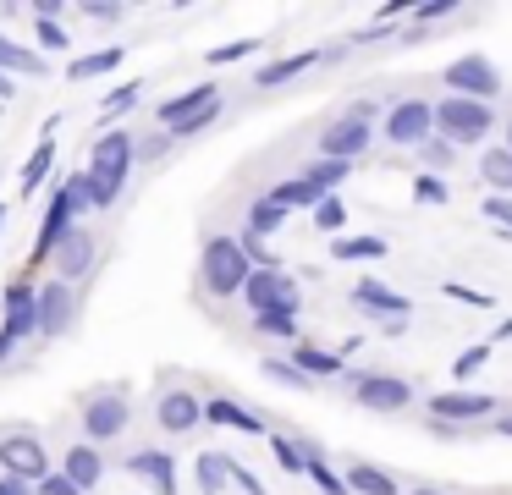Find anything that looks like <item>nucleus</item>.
Masks as SVG:
<instances>
[{
	"instance_id": "obj_56",
	"label": "nucleus",
	"mask_w": 512,
	"mask_h": 495,
	"mask_svg": "<svg viewBox=\"0 0 512 495\" xmlns=\"http://www.w3.org/2000/svg\"><path fill=\"white\" fill-rule=\"evenodd\" d=\"M413 495H441V490H430V484H424V490H413Z\"/></svg>"
},
{
	"instance_id": "obj_20",
	"label": "nucleus",
	"mask_w": 512,
	"mask_h": 495,
	"mask_svg": "<svg viewBox=\"0 0 512 495\" xmlns=\"http://www.w3.org/2000/svg\"><path fill=\"white\" fill-rule=\"evenodd\" d=\"M221 99V83H193V88H182V94H171L166 105H160V127H177V121H188V116H199L204 105H215Z\"/></svg>"
},
{
	"instance_id": "obj_46",
	"label": "nucleus",
	"mask_w": 512,
	"mask_h": 495,
	"mask_svg": "<svg viewBox=\"0 0 512 495\" xmlns=\"http://www.w3.org/2000/svg\"><path fill=\"white\" fill-rule=\"evenodd\" d=\"M408 17L413 22H446V17H457V0H419Z\"/></svg>"
},
{
	"instance_id": "obj_53",
	"label": "nucleus",
	"mask_w": 512,
	"mask_h": 495,
	"mask_svg": "<svg viewBox=\"0 0 512 495\" xmlns=\"http://www.w3.org/2000/svg\"><path fill=\"white\" fill-rule=\"evenodd\" d=\"M6 99H17V83L6 72H0V105H6Z\"/></svg>"
},
{
	"instance_id": "obj_15",
	"label": "nucleus",
	"mask_w": 512,
	"mask_h": 495,
	"mask_svg": "<svg viewBox=\"0 0 512 495\" xmlns=\"http://www.w3.org/2000/svg\"><path fill=\"white\" fill-rule=\"evenodd\" d=\"M155 418H160V429H166V435H193V429L204 424V402L193 391H160Z\"/></svg>"
},
{
	"instance_id": "obj_32",
	"label": "nucleus",
	"mask_w": 512,
	"mask_h": 495,
	"mask_svg": "<svg viewBox=\"0 0 512 495\" xmlns=\"http://www.w3.org/2000/svg\"><path fill=\"white\" fill-rule=\"evenodd\" d=\"M386 253V237H336L331 259H380Z\"/></svg>"
},
{
	"instance_id": "obj_18",
	"label": "nucleus",
	"mask_w": 512,
	"mask_h": 495,
	"mask_svg": "<svg viewBox=\"0 0 512 495\" xmlns=\"http://www.w3.org/2000/svg\"><path fill=\"white\" fill-rule=\"evenodd\" d=\"M127 473L144 479L155 495H177V462H171V451H133V457H127Z\"/></svg>"
},
{
	"instance_id": "obj_11",
	"label": "nucleus",
	"mask_w": 512,
	"mask_h": 495,
	"mask_svg": "<svg viewBox=\"0 0 512 495\" xmlns=\"http://www.w3.org/2000/svg\"><path fill=\"white\" fill-rule=\"evenodd\" d=\"M127 418H133V407H127V396L116 391H100L83 402V435H89V446H105V440H116L127 429Z\"/></svg>"
},
{
	"instance_id": "obj_34",
	"label": "nucleus",
	"mask_w": 512,
	"mask_h": 495,
	"mask_svg": "<svg viewBox=\"0 0 512 495\" xmlns=\"http://www.w3.org/2000/svg\"><path fill=\"white\" fill-rule=\"evenodd\" d=\"M303 176H309L314 187H325V193H336V187H342L347 176H353V165H347V160H314Z\"/></svg>"
},
{
	"instance_id": "obj_41",
	"label": "nucleus",
	"mask_w": 512,
	"mask_h": 495,
	"mask_svg": "<svg viewBox=\"0 0 512 495\" xmlns=\"http://www.w3.org/2000/svg\"><path fill=\"white\" fill-rule=\"evenodd\" d=\"M479 215H485L490 226L501 231V237H512V198H496V193H485V204H479Z\"/></svg>"
},
{
	"instance_id": "obj_19",
	"label": "nucleus",
	"mask_w": 512,
	"mask_h": 495,
	"mask_svg": "<svg viewBox=\"0 0 512 495\" xmlns=\"http://www.w3.org/2000/svg\"><path fill=\"white\" fill-rule=\"evenodd\" d=\"M204 424H215V429H237V435H270L265 418H254L243 402H232V396H210V402H204Z\"/></svg>"
},
{
	"instance_id": "obj_51",
	"label": "nucleus",
	"mask_w": 512,
	"mask_h": 495,
	"mask_svg": "<svg viewBox=\"0 0 512 495\" xmlns=\"http://www.w3.org/2000/svg\"><path fill=\"white\" fill-rule=\"evenodd\" d=\"M89 17L94 22H116V17H122V6H116V0H100V6H89Z\"/></svg>"
},
{
	"instance_id": "obj_12",
	"label": "nucleus",
	"mask_w": 512,
	"mask_h": 495,
	"mask_svg": "<svg viewBox=\"0 0 512 495\" xmlns=\"http://www.w3.org/2000/svg\"><path fill=\"white\" fill-rule=\"evenodd\" d=\"M424 413L441 418V424H474V418H490L496 413V396L490 391H435L430 402H424Z\"/></svg>"
},
{
	"instance_id": "obj_23",
	"label": "nucleus",
	"mask_w": 512,
	"mask_h": 495,
	"mask_svg": "<svg viewBox=\"0 0 512 495\" xmlns=\"http://www.w3.org/2000/svg\"><path fill=\"white\" fill-rule=\"evenodd\" d=\"M50 127H61V121H50ZM50 127H45V138H39V149L28 154V165H23V182H17L28 198H34L39 187H45V176L56 171V132H50Z\"/></svg>"
},
{
	"instance_id": "obj_49",
	"label": "nucleus",
	"mask_w": 512,
	"mask_h": 495,
	"mask_svg": "<svg viewBox=\"0 0 512 495\" xmlns=\"http://www.w3.org/2000/svg\"><path fill=\"white\" fill-rule=\"evenodd\" d=\"M34 490H39V495H83V490H78V484H72V479H67V473H45V479H39V484H34Z\"/></svg>"
},
{
	"instance_id": "obj_29",
	"label": "nucleus",
	"mask_w": 512,
	"mask_h": 495,
	"mask_svg": "<svg viewBox=\"0 0 512 495\" xmlns=\"http://www.w3.org/2000/svg\"><path fill=\"white\" fill-rule=\"evenodd\" d=\"M122 66V50H94V55H78V61L67 66V83H89V77H105V72H116Z\"/></svg>"
},
{
	"instance_id": "obj_50",
	"label": "nucleus",
	"mask_w": 512,
	"mask_h": 495,
	"mask_svg": "<svg viewBox=\"0 0 512 495\" xmlns=\"http://www.w3.org/2000/svg\"><path fill=\"white\" fill-rule=\"evenodd\" d=\"M166 143H171V138H166V132H155V138H144V143H133V165H138V160H155V154H166Z\"/></svg>"
},
{
	"instance_id": "obj_38",
	"label": "nucleus",
	"mask_w": 512,
	"mask_h": 495,
	"mask_svg": "<svg viewBox=\"0 0 512 495\" xmlns=\"http://www.w3.org/2000/svg\"><path fill=\"white\" fill-rule=\"evenodd\" d=\"M237 248H243V259L254 264V270H281V259L265 248V237H254V231H243V237H237Z\"/></svg>"
},
{
	"instance_id": "obj_52",
	"label": "nucleus",
	"mask_w": 512,
	"mask_h": 495,
	"mask_svg": "<svg viewBox=\"0 0 512 495\" xmlns=\"http://www.w3.org/2000/svg\"><path fill=\"white\" fill-rule=\"evenodd\" d=\"M0 495H34V490H28V484H17V479H6V473H0Z\"/></svg>"
},
{
	"instance_id": "obj_30",
	"label": "nucleus",
	"mask_w": 512,
	"mask_h": 495,
	"mask_svg": "<svg viewBox=\"0 0 512 495\" xmlns=\"http://www.w3.org/2000/svg\"><path fill=\"white\" fill-rule=\"evenodd\" d=\"M193 473H199V495H221L226 490V473H232V457H221V451H199Z\"/></svg>"
},
{
	"instance_id": "obj_35",
	"label": "nucleus",
	"mask_w": 512,
	"mask_h": 495,
	"mask_svg": "<svg viewBox=\"0 0 512 495\" xmlns=\"http://www.w3.org/2000/svg\"><path fill=\"white\" fill-rule=\"evenodd\" d=\"M314 226H320V231H331V237H342V226H347V204H342V198H320V204H314Z\"/></svg>"
},
{
	"instance_id": "obj_13",
	"label": "nucleus",
	"mask_w": 512,
	"mask_h": 495,
	"mask_svg": "<svg viewBox=\"0 0 512 495\" xmlns=\"http://www.w3.org/2000/svg\"><path fill=\"white\" fill-rule=\"evenodd\" d=\"M369 143H375V127L342 116V121H331V127L320 132V160H347L353 165L358 154H369Z\"/></svg>"
},
{
	"instance_id": "obj_28",
	"label": "nucleus",
	"mask_w": 512,
	"mask_h": 495,
	"mask_svg": "<svg viewBox=\"0 0 512 495\" xmlns=\"http://www.w3.org/2000/svg\"><path fill=\"white\" fill-rule=\"evenodd\" d=\"M292 369L298 374H309V380H325V374H342V358L336 352H325V347H292Z\"/></svg>"
},
{
	"instance_id": "obj_14",
	"label": "nucleus",
	"mask_w": 512,
	"mask_h": 495,
	"mask_svg": "<svg viewBox=\"0 0 512 495\" xmlns=\"http://www.w3.org/2000/svg\"><path fill=\"white\" fill-rule=\"evenodd\" d=\"M353 303L364 308V314H375L380 325H408V297H402V292H391L386 281H375V275L353 281Z\"/></svg>"
},
{
	"instance_id": "obj_57",
	"label": "nucleus",
	"mask_w": 512,
	"mask_h": 495,
	"mask_svg": "<svg viewBox=\"0 0 512 495\" xmlns=\"http://www.w3.org/2000/svg\"><path fill=\"white\" fill-rule=\"evenodd\" d=\"M0 231H6V204H0Z\"/></svg>"
},
{
	"instance_id": "obj_21",
	"label": "nucleus",
	"mask_w": 512,
	"mask_h": 495,
	"mask_svg": "<svg viewBox=\"0 0 512 495\" xmlns=\"http://www.w3.org/2000/svg\"><path fill=\"white\" fill-rule=\"evenodd\" d=\"M325 61V50H292V55H281V61H265L254 72V83L259 88H281V83H292V77H303L309 66H320Z\"/></svg>"
},
{
	"instance_id": "obj_17",
	"label": "nucleus",
	"mask_w": 512,
	"mask_h": 495,
	"mask_svg": "<svg viewBox=\"0 0 512 495\" xmlns=\"http://www.w3.org/2000/svg\"><path fill=\"white\" fill-rule=\"evenodd\" d=\"M50 259H56V281H78V275H89V264H94V237L83 226H72L67 237H61V248L50 253Z\"/></svg>"
},
{
	"instance_id": "obj_43",
	"label": "nucleus",
	"mask_w": 512,
	"mask_h": 495,
	"mask_svg": "<svg viewBox=\"0 0 512 495\" xmlns=\"http://www.w3.org/2000/svg\"><path fill=\"white\" fill-rule=\"evenodd\" d=\"M270 440V451H276V462L287 473H303V451H298V440H287V435H265Z\"/></svg>"
},
{
	"instance_id": "obj_31",
	"label": "nucleus",
	"mask_w": 512,
	"mask_h": 495,
	"mask_svg": "<svg viewBox=\"0 0 512 495\" xmlns=\"http://www.w3.org/2000/svg\"><path fill=\"white\" fill-rule=\"evenodd\" d=\"M281 220H287V209H276L265 193L248 204V231H254V237H270V231H281Z\"/></svg>"
},
{
	"instance_id": "obj_58",
	"label": "nucleus",
	"mask_w": 512,
	"mask_h": 495,
	"mask_svg": "<svg viewBox=\"0 0 512 495\" xmlns=\"http://www.w3.org/2000/svg\"><path fill=\"white\" fill-rule=\"evenodd\" d=\"M501 336H512V319H507V325H501Z\"/></svg>"
},
{
	"instance_id": "obj_16",
	"label": "nucleus",
	"mask_w": 512,
	"mask_h": 495,
	"mask_svg": "<svg viewBox=\"0 0 512 495\" xmlns=\"http://www.w3.org/2000/svg\"><path fill=\"white\" fill-rule=\"evenodd\" d=\"M78 226V215H72V204H67V193L56 187V198H50V209H45V220H39V237H34V264H45L50 253L61 248V237Z\"/></svg>"
},
{
	"instance_id": "obj_10",
	"label": "nucleus",
	"mask_w": 512,
	"mask_h": 495,
	"mask_svg": "<svg viewBox=\"0 0 512 495\" xmlns=\"http://www.w3.org/2000/svg\"><path fill=\"white\" fill-rule=\"evenodd\" d=\"M353 402L364 413H402L413 407V385L397 374H353Z\"/></svg>"
},
{
	"instance_id": "obj_33",
	"label": "nucleus",
	"mask_w": 512,
	"mask_h": 495,
	"mask_svg": "<svg viewBox=\"0 0 512 495\" xmlns=\"http://www.w3.org/2000/svg\"><path fill=\"white\" fill-rule=\"evenodd\" d=\"M265 50V39H232V44H215V50H204V61L210 66H232V61H248V55Z\"/></svg>"
},
{
	"instance_id": "obj_36",
	"label": "nucleus",
	"mask_w": 512,
	"mask_h": 495,
	"mask_svg": "<svg viewBox=\"0 0 512 495\" xmlns=\"http://www.w3.org/2000/svg\"><path fill=\"white\" fill-rule=\"evenodd\" d=\"M446 198H452L446 176H430V171H419V176H413V204H446Z\"/></svg>"
},
{
	"instance_id": "obj_44",
	"label": "nucleus",
	"mask_w": 512,
	"mask_h": 495,
	"mask_svg": "<svg viewBox=\"0 0 512 495\" xmlns=\"http://www.w3.org/2000/svg\"><path fill=\"white\" fill-rule=\"evenodd\" d=\"M265 374H270V380H281V385H292V391H309V374H298L287 358H265Z\"/></svg>"
},
{
	"instance_id": "obj_54",
	"label": "nucleus",
	"mask_w": 512,
	"mask_h": 495,
	"mask_svg": "<svg viewBox=\"0 0 512 495\" xmlns=\"http://www.w3.org/2000/svg\"><path fill=\"white\" fill-rule=\"evenodd\" d=\"M496 435H507V440H512V413H507V418H501V424H496Z\"/></svg>"
},
{
	"instance_id": "obj_26",
	"label": "nucleus",
	"mask_w": 512,
	"mask_h": 495,
	"mask_svg": "<svg viewBox=\"0 0 512 495\" xmlns=\"http://www.w3.org/2000/svg\"><path fill=\"white\" fill-rule=\"evenodd\" d=\"M0 72H6V77H39V72H45V55L0 33Z\"/></svg>"
},
{
	"instance_id": "obj_39",
	"label": "nucleus",
	"mask_w": 512,
	"mask_h": 495,
	"mask_svg": "<svg viewBox=\"0 0 512 495\" xmlns=\"http://www.w3.org/2000/svg\"><path fill=\"white\" fill-rule=\"evenodd\" d=\"M490 347H496V341H474V347L468 352H457V363H452V374L457 380H468V374H479L490 363Z\"/></svg>"
},
{
	"instance_id": "obj_48",
	"label": "nucleus",
	"mask_w": 512,
	"mask_h": 495,
	"mask_svg": "<svg viewBox=\"0 0 512 495\" xmlns=\"http://www.w3.org/2000/svg\"><path fill=\"white\" fill-rule=\"evenodd\" d=\"M446 297H457V303H468V308H496L490 292H474V286H463V281H446Z\"/></svg>"
},
{
	"instance_id": "obj_2",
	"label": "nucleus",
	"mask_w": 512,
	"mask_h": 495,
	"mask_svg": "<svg viewBox=\"0 0 512 495\" xmlns=\"http://www.w3.org/2000/svg\"><path fill=\"white\" fill-rule=\"evenodd\" d=\"M490 132H496V110L479 105V99L446 94L441 105H435V138H446L452 149H474V143H485Z\"/></svg>"
},
{
	"instance_id": "obj_8",
	"label": "nucleus",
	"mask_w": 512,
	"mask_h": 495,
	"mask_svg": "<svg viewBox=\"0 0 512 495\" xmlns=\"http://www.w3.org/2000/svg\"><path fill=\"white\" fill-rule=\"evenodd\" d=\"M0 473L34 490V484H39V479H45V473H50L45 440H39V435H6V440H0Z\"/></svg>"
},
{
	"instance_id": "obj_25",
	"label": "nucleus",
	"mask_w": 512,
	"mask_h": 495,
	"mask_svg": "<svg viewBox=\"0 0 512 495\" xmlns=\"http://www.w3.org/2000/svg\"><path fill=\"white\" fill-rule=\"evenodd\" d=\"M265 198H270L276 209H314L320 198H331V193H325V187H314L309 176H287V182H276Z\"/></svg>"
},
{
	"instance_id": "obj_40",
	"label": "nucleus",
	"mask_w": 512,
	"mask_h": 495,
	"mask_svg": "<svg viewBox=\"0 0 512 495\" xmlns=\"http://www.w3.org/2000/svg\"><path fill=\"white\" fill-rule=\"evenodd\" d=\"M452 154H457V149H452L446 138H424V143H419V160H424V171H430V176L446 171V165H452Z\"/></svg>"
},
{
	"instance_id": "obj_55",
	"label": "nucleus",
	"mask_w": 512,
	"mask_h": 495,
	"mask_svg": "<svg viewBox=\"0 0 512 495\" xmlns=\"http://www.w3.org/2000/svg\"><path fill=\"white\" fill-rule=\"evenodd\" d=\"M501 149H507V154H512V121H507V143H501Z\"/></svg>"
},
{
	"instance_id": "obj_1",
	"label": "nucleus",
	"mask_w": 512,
	"mask_h": 495,
	"mask_svg": "<svg viewBox=\"0 0 512 495\" xmlns=\"http://www.w3.org/2000/svg\"><path fill=\"white\" fill-rule=\"evenodd\" d=\"M133 176V132L111 127L100 132V143L89 149V165H83V187H89L94 209H111L122 198V182Z\"/></svg>"
},
{
	"instance_id": "obj_24",
	"label": "nucleus",
	"mask_w": 512,
	"mask_h": 495,
	"mask_svg": "<svg viewBox=\"0 0 512 495\" xmlns=\"http://www.w3.org/2000/svg\"><path fill=\"white\" fill-rule=\"evenodd\" d=\"M342 484H347V495H397L402 484L391 479L386 468H375V462H353V468L342 473Z\"/></svg>"
},
{
	"instance_id": "obj_9",
	"label": "nucleus",
	"mask_w": 512,
	"mask_h": 495,
	"mask_svg": "<svg viewBox=\"0 0 512 495\" xmlns=\"http://www.w3.org/2000/svg\"><path fill=\"white\" fill-rule=\"evenodd\" d=\"M386 138L397 149H419L424 138H435V105L430 99H397L386 110Z\"/></svg>"
},
{
	"instance_id": "obj_4",
	"label": "nucleus",
	"mask_w": 512,
	"mask_h": 495,
	"mask_svg": "<svg viewBox=\"0 0 512 495\" xmlns=\"http://www.w3.org/2000/svg\"><path fill=\"white\" fill-rule=\"evenodd\" d=\"M237 297L248 303V314H292L298 319V308H303V292L287 270H254Z\"/></svg>"
},
{
	"instance_id": "obj_47",
	"label": "nucleus",
	"mask_w": 512,
	"mask_h": 495,
	"mask_svg": "<svg viewBox=\"0 0 512 495\" xmlns=\"http://www.w3.org/2000/svg\"><path fill=\"white\" fill-rule=\"evenodd\" d=\"M34 39L45 44V50H67V28H61V22H45V17H34Z\"/></svg>"
},
{
	"instance_id": "obj_27",
	"label": "nucleus",
	"mask_w": 512,
	"mask_h": 495,
	"mask_svg": "<svg viewBox=\"0 0 512 495\" xmlns=\"http://www.w3.org/2000/svg\"><path fill=\"white\" fill-rule=\"evenodd\" d=\"M479 182L496 198H512V154L507 149H485L479 154Z\"/></svg>"
},
{
	"instance_id": "obj_5",
	"label": "nucleus",
	"mask_w": 512,
	"mask_h": 495,
	"mask_svg": "<svg viewBox=\"0 0 512 495\" xmlns=\"http://www.w3.org/2000/svg\"><path fill=\"white\" fill-rule=\"evenodd\" d=\"M441 83H446V94L479 99V105H490V99L501 94V72H496V61H485V55H457V61L441 72Z\"/></svg>"
},
{
	"instance_id": "obj_3",
	"label": "nucleus",
	"mask_w": 512,
	"mask_h": 495,
	"mask_svg": "<svg viewBox=\"0 0 512 495\" xmlns=\"http://www.w3.org/2000/svg\"><path fill=\"white\" fill-rule=\"evenodd\" d=\"M254 275V264L243 259V248H237V237H210L199 253V281L210 297H237L243 292V281Z\"/></svg>"
},
{
	"instance_id": "obj_37",
	"label": "nucleus",
	"mask_w": 512,
	"mask_h": 495,
	"mask_svg": "<svg viewBox=\"0 0 512 495\" xmlns=\"http://www.w3.org/2000/svg\"><path fill=\"white\" fill-rule=\"evenodd\" d=\"M221 110H226V99H215V105H204V110H199V116H188V121H177V127H171V132H166V138H199V132H204V127H215V116H221Z\"/></svg>"
},
{
	"instance_id": "obj_42",
	"label": "nucleus",
	"mask_w": 512,
	"mask_h": 495,
	"mask_svg": "<svg viewBox=\"0 0 512 495\" xmlns=\"http://www.w3.org/2000/svg\"><path fill=\"white\" fill-rule=\"evenodd\" d=\"M138 99H144V88H138V83H122V88H111V94L100 99V116H116V110H133Z\"/></svg>"
},
{
	"instance_id": "obj_45",
	"label": "nucleus",
	"mask_w": 512,
	"mask_h": 495,
	"mask_svg": "<svg viewBox=\"0 0 512 495\" xmlns=\"http://www.w3.org/2000/svg\"><path fill=\"white\" fill-rule=\"evenodd\" d=\"M254 330L259 336H298V319L292 314H254Z\"/></svg>"
},
{
	"instance_id": "obj_22",
	"label": "nucleus",
	"mask_w": 512,
	"mask_h": 495,
	"mask_svg": "<svg viewBox=\"0 0 512 495\" xmlns=\"http://www.w3.org/2000/svg\"><path fill=\"white\" fill-rule=\"evenodd\" d=\"M61 473H67V479L78 484L83 495H89L94 484L105 479V457H100V446H89V440H83V446H72V451H67V462H61Z\"/></svg>"
},
{
	"instance_id": "obj_6",
	"label": "nucleus",
	"mask_w": 512,
	"mask_h": 495,
	"mask_svg": "<svg viewBox=\"0 0 512 495\" xmlns=\"http://www.w3.org/2000/svg\"><path fill=\"white\" fill-rule=\"evenodd\" d=\"M28 336H34V286L12 281L6 286V303H0V363L12 358Z\"/></svg>"
},
{
	"instance_id": "obj_7",
	"label": "nucleus",
	"mask_w": 512,
	"mask_h": 495,
	"mask_svg": "<svg viewBox=\"0 0 512 495\" xmlns=\"http://www.w3.org/2000/svg\"><path fill=\"white\" fill-rule=\"evenodd\" d=\"M72 319H78V297H72L67 281H45L34 286V336H67Z\"/></svg>"
}]
</instances>
